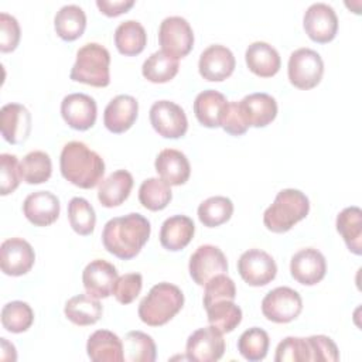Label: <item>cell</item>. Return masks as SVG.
<instances>
[{
  "instance_id": "obj_1",
  "label": "cell",
  "mask_w": 362,
  "mask_h": 362,
  "mask_svg": "<svg viewBox=\"0 0 362 362\" xmlns=\"http://www.w3.org/2000/svg\"><path fill=\"white\" fill-rule=\"evenodd\" d=\"M151 226L147 218L137 212L109 219L102 230L105 249L122 260L133 259L150 238Z\"/></svg>"
},
{
  "instance_id": "obj_2",
  "label": "cell",
  "mask_w": 362,
  "mask_h": 362,
  "mask_svg": "<svg viewBox=\"0 0 362 362\" xmlns=\"http://www.w3.org/2000/svg\"><path fill=\"white\" fill-rule=\"evenodd\" d=\"M62 177L79 188L96 187L105 174V161L82 141H69L59 156Z\"/></svg>"
},
{
  "instance_id": "obj_3",
  "label": "cell",
  "mask_w": 362,
  "mask_h": 362,
  "mask_svg": "<svg viewBox=\"0 0 362 362\" xmlns=\"http://www.w3.org/2000/svg\"><path fill=\"white\" fill-rule=\"evenodd\" d=\"M184 305V294L175 284L163 281L150 288L139 304L140 320L150 327H160L175 317Z\"/></svg>"
},
{
  "instance_id": "obj_4",
  "label": "cell",
  "mask_w": 362,
  "mask_h": 362,
  "mask_svg": "<svg viewBox=\"0 0 362 362\" xmlns=\"http://www.w3.org/2000/svg\"><path fill=\"white\" fill-rule=\"evenodd\" d=\"M310 211V201L300 189L286 188L277 192L273 204L263 214L264 226L274 233L290 230L304 219Z\"/></svg>"
},
{
  "instance_id": "obj_5",
  "label": "cell",
  "mask_w": 362,
  "mask_h": 362,
  "mask_svg": "<svg viewBox=\"0 0 362 362\" xmlns=\"http://www.w3.org/2000/svg\"><path fill=\"white\" fill-rule=\"evenodd\" d=\"M109 66V51L98 42H88L78 49L69 78L75 82L103 88L110 83Z\"/></svg>"
},
{
  "instance_id": "obj_6",
  "label": "cell",
  "mask_w": 362,
  "mask_h": 362,
  "mask_svg": "<svg viewBox=\"0 0 362 362\" xmlns=\"http://www.w3.org/2000/svg\"><path fill=\"white\" fill-rule=\"evenodd\" d=\"M287 74L291 85L298 89H311L317 86L324 74L321 55L311 48H298L290 54Z\"/></svg>"
},
{
  "instance_id": "obj_7",
  "label": "cell",
  "mask_w": 362,
  "mask_h": 362,
  "mask_svg": "<svg viewBox=\"0 0 362 362\" xmlns=\"http://www.w3.org/2000/svg\"><path fill=\"white\" fill-rule=\"evenodd\" d=\"M158 42L161 45V51L178 59L188 55L192 49L194 31L184 17L170 16L160 24Z\"/></svg>"
},
{
  "instance_id": "obj_8",
  "label": "cell",
  "mask_w": 362,
  "mask_h": 362,
  "mask_svg": "<svg viewBox=\"0 0 362 362\" xmlns=\"http://www.w3.org/2000/svg\"><path fill=\"white\" fill-rule=\"evenodd\" d=\"M301 310V296L294 288L286 286L270 290L262 300L263 315L276 324H286L296 320Z\"/></svg>"
},
{
  "instance_id": "obj_9",
  "label": "cell",
  "mask_w": 362,
  "mask_h": 362,
  "mask_svg": "<svg viewBox=\"0 0 362 362\" xmlns=\"http://www.w3.org/2000/svg\"><path fill=\"white\" fill-rule=\"evenodd\" d=\"M153 129L165 139H178L187 133L188 120L184 109L171 100H157L150 107Z\"/></svg>"
},
{
  "instance_id": "obj_10",
  "label": "cell",
  "mask_w": 362,
  "mask_h": 362,
  "mask_svg": "<svg viewBox=\"0 0 362 362\" xmlns=\"http://www.w3.org/2000/svg\"><path fill=\"white\" fill-rule=\"evenodd\" d=\"M238 272L249 286L260 287L269 284L277 274L274 259L262 249H249L238 260Z\"/></svg>"
},
{
  "instance_id": "obj_11",
  "label": "cell",
  "mask_w": 362,
  "mask_h": 362,
  "mask_svg": "<svg viewBox=\"0 0 362 362\" xmlns=\"http://www.w3.org/2000/svg\"><path fill=\"white\" fill-rule=\"evenodd\" d=\"M225 352V339L215 327H204L194 331L185 345L187 359L194 362H215L222 358Z\"/></svg>"
},
{
  "instance_id": "obj_12",
  "label": "cell",
  "mask_w": 362,
  "mask_h": 362,
  "mask_svg": "<svg viewBox=\"0 0 362 362\" xmlns=\"http://www.w3.org/2000/svg\"><path fill=\"white\" fill-rule=\"evenodd\" d=\"M189 276L198 286H205L212 277L228 272L223 252L214 245H201L189 257Z\"/></svg>"
},
{
  "instance_id": "obj_13",
  "label": "cell",
  "mask_w": 362,
  "mask_h": 362,
  "mask_svg": "<svg viewBox=\"0 0 362 362\" xmlns=\"http://www.w3.org/2000/svg\"><path fill=\"white\" fill-rule=\"evenodd\" d=\"M303 25L307 35L320 44L329 42L338 31V17L335 10L327 3L311 4L303 17Z\"/></svg>"
},
{
  "instance_id": "obj_14",
  "label": "cell",
  "mask_w": 362,
  "mask_h": 362,
  "mask_svg": "<svg viewBox=\"0 0 362 362\" xmlns=\"http://www.w3.org/2000/svg\"><path fill=\"white\" fill-rule=\"evenodd\" d=\"M35 262L33 246L21 238L6 239L0 246V267L7 276H23L28 273Z\"/></svg>"
},
{
  "instance_id": "obj_15",
  "label": "cell",
  "mask_w": 362,
  "mask_h": 362,
  "mask_svg": "<svg viewBox=\"0 0 362 362\" xmlns=\"http://www.w3.org/2000/svg\"><path fill=\"white\" fill-rule=\"evenodd\" d=\"M290 273L300 284L314 286L320 283L327 273L325 257L318 249H300L290 260Z\"/></svg>"
},
{
  "instance_id": "obj_16",
  "label": "cell",
  "mask_w": 362,
  "mask_h": 362,
  "mask_svg": "<svg viewBox=\"0 0 362 362\" xmlns=\"http://www.w3.org/2000/svg\"><path fill=\"white\" fill-rule=\"evenodd\" d=\"M236 61L233 52L221 44L206 47L198 61V69L204 79L211 82H221L229 78L235 69Z\"/></svg>"
},
{
  "instance_id": "obj_17",
  "label": "cell",
  "mask_w": 362,
  "mask_h": 362,
  "mask_svg": "<svg viewBox=\"0 0 362 362\" xmlns=\"http://www.w3.org/2000/svg\"><path fill=\"white\" fill-rule=\"evenodd\" d=\"M61 115L69 127L83 132L95 124L98 106L86 93H69L61 102Z\"/></svg>"
},
{
  "instance_id": "obj_18",
  "label": "cell",
  "mask_w": 362,
  "mask_h": 362,
  "mask_svg": "<svg viewBox=\"0 0 362 362\" xmlns=\"http://www.w3.org/2000/svg\"><path fill=\"white\" fill-rule=\"evenodd\" d=\"M0 130L6 141L11 144L24 143L31 132V115L20 103H7L0 110Z\"/></svg>"
},
{
  "instance_id": "obj_19",
  "label": "cell",
  "mask_w": 362,
  "mask_h": 362,
  "mask_svg": "<svg viewBox=\"0 0 362 362\" xmlns=\"http://www.w3.org/2000/svg\"><path fill=\"white\" fill-rule=\"evenodd\" d=\"M116 267L102 259H95L82 272V283L86 293L95 298H106L112 294L117 280Z\"/></svg>"
},
{
  "instance_id": "obj_20",
  "label": "cell",
  "mask_w": 362,
  "mask_h": 362,
  "mask_svg": "<svg viewBox=\"0 0 362 362\" xmlns=\"http://www.w3.org/2000/svg\"><path fill=\"white\" fill-rule=\"evenodd\" d=\"M238 103L247 127H264L272 123L277 116V102L269 93L255 92L246 95Z\"/></svg>"
},
{
  "instance_id": "obj_21",
  "label": "cell",
  "mask_w": 362,
  "mask_h": 362,
  "mask_svg": "<svg viewBox=\"0 0 362 362\" xmlns=\"http://www.w3.org/2000/svg\"><path fill=\"white\" fill-rule=\"evenodd\" d=\"M61 205L57 195L49 191H35L23 202L25 218L35 226H48L59 216Z\"/></svg>"
},
{
  "instance_id": "obj_22",
  "label": "cell",
  "mask_w": 362,
  "mask_h": 362,
  "mask_svg": "<svg viewBox=\"0 0 362 362\" xmlns=\"http://www.w3.org/2000/svg\"><path fill=\"white\" fill-rule=\"evenodd\" d=\"M139 102L130 95L115 96L105 107L103 124L112 133L129 130L137 119Z\"/></svg>"
},
{
  "instance_id": "obj_23",
  "label": "cell",
  "mask_w": 362,
  "mask_h": 362,
  "mask_svg": "<svg viewBox=\"0 0 362 362\" xmlns=\"http://www.w3.org/2000/svg\"><path fill=\"white\" fill-rule=\"evenodd\" d=\"M156 171L168 185H182L188 181L191 165L187 156L175 148L161 150L154 163Z\"/></svg>"
},
{
  "instance_id": "obj_24",
  "label": "cell",
  "mask_w": 362,
  "mask_h": 362,
  "mask_svg": "<svg viewBox=\"0 0 362 362\" xmlns=\"http://www.w3.org/2000/svg\"><path fill=\"white\" fill-rule=\"evenodd\" d=\"M228 100L223 93L215 89H206L197 95L194 100V113L198 122L205 127H219L222 126Z\"/></svg>"
},
{
  "instance_id": "obj_25",
  "label": "cell",
  "mask_w": 362,
  "mask_h": 362,
  "mask_svg": "<svg viewBox=\"0 0 362 362\" xmlns=\"http://www.w3.org/2000/svg\"><path fill=\"white\" fill-rule=\"evenodd\" d=\"M247 68L260 78H270L280 69L281 59L274 47L264 41L252 42L245 52Z\"/></svg>"
},
{
  "instance_id": "obj_26",
  "label": "cell",
  "mask_w": 362,
  "mask_h": 362,
  "mask_svg": "<svg viewBox=\"0 0 362 362\" xmlns=\"http://www.w3.org/2000/svg\"><path fill=\"white\" fill-rule=\"evenodd\" d=\"M86 352L93 362L124 361L122 339L107 329H98L88 338Z\"/></svg>"
},
{
  "instance_id": "obj_27",
  "label": "cell",
  "mask_w": 362,
  "mask_h": 362,
  "mask_svg": "<svg viewBox=\"0 0 362 362\" xmlns=\"http://www.w3.org/2000/svg\"><path fill=\"white\" fill-rule=\"evenodd\" d=\"M195 225L187 215H174L167 218L160 229V243L171 252L184 249L194 238Z\"/></svg>"
},
{
  "instance_id": "obj_28",
  "label": "cell",
  "mask_w": 362,
  "mask_h": 362,
  "mask_svg": "<svg viewBox=\"0 0 362 362\" xmlns=\"http://www.w3.org/2000/svg\"><path fill=\"white\" fill-rule=\"evenodd\" d=\"M133 188V177L127 170H117L105 178L98 189V199L106 208L122 205Z\"/></svg>"
},
{
  "instance_id": "obj_29",
  "label": "cell",
  "mask_w": 362,
  "mask_h": 362,
  "mask_svg": "<svg viewBox=\"0 0 362 362\" xmlns=\"http://www.w3.org/2000/svg\"><path fill=\"white\" fill-rule=\"evenodd\" d=\"M337 230L342 236L349 252L362 253V211L359 206H346L337 216Z\"/></svg>"
},
{
  "instance_id": "obj_30",
  "label": "cell",
  "mask_w": 362,
  "mask_h": 362,
  "mask_svg": "<svg viewBox=\"0 0 362 362\" xmlns=\"http://www.w3.org/2000/svg\"><path fill=\"white\" fill-rule=\"evenodd\" d=\"M64 313L71 322L85 327L98 322L102 317L103 308L99 303V298H95L86 293L71 297L65 303Z\"/></svg>"
},
{
  "instance_id": "obj_31",
  "label": "cell",
  "mask_w": 362,
  "mask_h": 362,
  "mask_svg": "<svg viewBox=\"0 0 362 362\" xmlns=\"http://www.w3.org/2000/svg\"><path fill=\"white\" fill-rule=\"evenodd\" d=\"M147 44L144 27L137 20L122 21L115 30V45L126 57L140 54Z\"/></svg>"
},
{
  "instance_id": "obj_32",
  "label": "cell",
  "mask_w": 362,
  "mask_h": 362,
  "mask_svg": "<svg viewBox=\"0 0 362 362\" xmlns=\"http://www.w3.org/2000/svg\"><path fill=\"white\" fill-rule=\"evenodd\" d=\"M54 27L64 41H74L85 31L86 14L82 7L76 4H65L57 11Z\"/></svg>"
},
{
  "instance_id": "obj_33",
  "label": "cell",
  "mask_w": 362,
  "mask_h": 362,
  "mask_svg": "<svg viewBox=\"0 0 362 362\" xmlns=\"http://www.w3.org/2000/svg\"><path fill=\"white\" fill-rule=\"evenodd\" d=\"M178 59L164 51L153 52L141 66L143 76L153 83H164L171 81L178 72Z\"/></svg>"
},
{
  "instance_id": "obj_34",
  "label": "cell",
  "mask_w": 362,
  "mask_h": 362,
  "mask_svg": "<svg viewBox=\"0 0 362 362\" xmlns=\"http://www.w3.org/2000/svg\"><path fill=\"white\" fill-rule=\"evenodd\" d=\"M123 356L127 362H154L157 348L154 339L141 331H129L123 341Z\"/></svg>"
},
{
  "instance_id": "obj_35",
  "label": "cell",
  "mask_w": 362,
  "mask_h": 362,
  "mask_svg": "<svg viewBox=\"0 0 362 362\" xmlns=\"http://www.w3.org/2000/svg\"><path fill=\"white\" fill-rule=\"evenodd\" d=\"M52 163L48 153L41 150L30 151L20 161V175L27 184H41L49 180Z\"/></svg>"
},
{
  "instance_id": "obj_36",
  "label": "cell",
  "mask_w": 362,
  "mask_h": 362,
  "mask_svg": "<svg viewBox=\"0 0 362 362\" xmlns=\"http://www.w3.org/2000/svg\"><path fill=\"white\" fill-rule=\"evenodd\" d=\"M233 204L228 197L215 195L202 201L198 206V218L204 226L215 228L230 219Z\"/></svg>"
},
{
  "instance_id": "obj_37",
  "label": "cell",
  "mask_w": 362,
  "mask_h": 362,
  "mask_svg": "<svg viewBox=\"0 0 362 362\" xmlns=\"http://www.w3.org/2000/svg\"><path fill=\"white\" fill-rule=\"evenodd\" d=\"M171 197L173 192L170 185L157 177L144 180L139 188V201L150 211L164 209L170 204Z\"/></svg>"
},
{
  "instance_id": "obj_38",
  "label": "cell",
  "mask_w": 362,
  "mask_h": 362,
  "mask_svg": "<svg viewBox=\"0 0 362 362\" xmlns=\"http://www.w3.org/2000/svg\"><path fill=\"white\" fill-rule=\"evenodd\" d=\"M206 310L209 325L219 329L222 334L233 331L242 321V310L230 300L214 303Z\"/></svg>"
},
{
  "instance_id": "obj_39",
  "label": "cell",
  "mask_w": 362,
  "mask_h": 362,
  "mask_svg": "<svg viewBox=\"0 0 362 362\" xmlns=\"http://www.w3.org/2000/svg\"><path fill=\"white\" fill-rule=\"evenodd\" d=\"M269 334L259 327H252L246 329L238 339V351L249 362H257L264 359L269 351Z\"/></svg>"
},
{
  "instance_id": "obj_40",
  "label": "cell",
  "mask_w": 362,
  "mask_h": 362,
  "mask_svg": "<svg viewBox=\"0 0 362 362\" xmlns=\"http://www.w3.org/2000/svg\"><path fill=\"white\" fill-rule=\"evenodd\" d=\"M34 322V311L25 303L14 300L1 308V325L8 332L20 334L27 331Z\"/></svg>"
},
{
  "instance_id": "obj_41",
  "label": "cell",
  "mask_w": 362,
  "mask_h": 362,
  "mask_svg": "<svg viewBox=\"0 0 362 362\" xmlns=\"http://www.w3.org/2000/svg\"><path fill=\"white\" fill-rule=\"evenodd\" d=\"M68 219L71 228L82 236L90 235L95 229L96 215L93 206L82 197H74L68 204Z\"/></svg>"
},
{
  "instance_id": "obj_42",
  "label": "cell",
  "mask_w": 362,
  "mask_h": 362,
  "mask_svg": "<svg viewBox=\"0 0 362 362\" xmlns=\"http://www.w3.org/2000/svg\"><path fill=\"white\" fill-rule=\"evenodd\" d=\"M276 362H308L311 361L307 338L287 337L276 348Z\"/></svg>"
},
{
  "instance_id": "obj_43",
  "label": "cell",
  "mask_w": 362,
  "mask_h": 362,
  "mask_svg": "<svg viewBox=\"0 0 362 362\" xmlns=\"http://www.w3.org/2000/svg\"><path fill=\"white\" fill-rule=\"evenodd\" d=\"M236 297V287L235 283L230 277L223 274H218L212 277L206 284H205V291H204V307L208 308L214 303L222 301V300H230L233 301Z\"/></svg>"
},
{
  "instance_id": "obj_44",
  "label": "cell",
  "mask_w": 362,
  "mask_h": 362,
  "mask_svg": "<svg viewBox=\"0 0 362 362\" xmlns=\"http://www.w3.org/2000/svg\"><path fill=\"white\" fill-rule=\"evenodd\" d=\"M143 287V277L140 273H126L115 281L112 294L120 304H130L137 298Z\"/></svg>"
},
{
  "instance_id": "obj_45",
  "label": "cell",
  "mask_w": 362,
  "mask_h": 362,
  "mask_svg": "<svg viewBox=\"0 0 362 362\" xmlns=\"http://www.w3.org/2000/svg\"><path fill=\"white\" fill-rule=\"evenodd\" d=\"M0 194L7 195L20 184V163L14 154L3 153L0 156Z\"/></svg>"
},
{
  "instance_id": "obj_46",
  "label": "cell",
  "mask_w": 362,
  "mask_h": 362,
  "mask_svg": "<svg viewBox=\"0 0 362 362\" xmlns=\"http://www.w3.org/2000/svg\"><path fill=\"white\" fill-rule=\"evenodd\" d=\"M311 361L315 362H337L339 352L335 342L327 335H311L307 338Z\"/></svg>"
},
{
  "instance_id": "obj_47",
  "label": "cell",
  "mask_w": 362,
  "mask_h": 362,
  "mask_svg": "<svg viewBox=\"0 0 362 362\" xmlns=\"http://www.w3.org/2000/svg\"><path fill=\"white\" fill-rule=\"evenodd\" d=\"M20 25L16 17L8 13H0V51H14L20 41Z\"/></svg>"
},
{
  "instance_id": "obj_48",
  "label": "cell",
  "mask_w": 362,
  "mask_h": 362,
  "mask_svg": "<svg viewBox=\"0 0 362 362\" xmlns=\"http://www.w3.org/2000/svg\"><path fill=\"white\" fill-rule=\"evenodd\" d=\"M226 133L232 134V136H240L243 133H246V130L249 129L247 124L245 123L240 109H239V103L238 102H229L228 103V109L221 126Z\"/></svg>"
},
{
  "instance_id": "obj_49",
  "label": "cell",
  "mask_w": 362,
  "mask_h": 362,
  "mask_svg": "<svg viewBox=\"0 0 362 362\" xmlns=\"http://www.w3.org/2000/svg\"><path fill=\"white\" fill-rule=\"evenodd\" d=\"M96 6L105 16L116 17L134 6V0H96Z\"/></svg>"
}]
</instances>
